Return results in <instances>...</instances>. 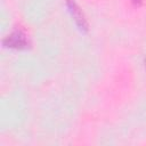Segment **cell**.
<instances>
[{
    "label": "cell",
    "instance_id": "1",
    "mask_svg": "<svg viewBox=\"0 0 146 146\" xmlns=\"http://www.w3.org/2000/svg\"><path fill=\"white\" fill-rule=\"evenodd\" d=\"M3 44L8 48H15V49H25L29 46V41L26 39V35L22 31H14L7 38L3 40Z\"/></svg>",
    "mask_w": 146,
    "mask_h": 146
},
{
    "label": "cell",
    "instance_id": "2",
    "mask_svg": "<svg viewBox=\"0 0 146 146\" xmlns=\"http://www.w3.org/2000/svg\"><path fill=\"white\" fill-rule=\"evenodd\" d=\"M66 5H67V8L75 22V24L78 25V27L81 30V31H84L87 32L88 31V23L86 21V17L83 15V13L81 11V9L79 8V6L76 5V2L74 0H67L66 1Z\"/></svg>",
    "mask_w": 146,
    "mask_h": 146
},
{
    "label": "cell",
    "instance_id": "3",
    "mask_svg": "<svg viewBox=\"0 0 146 146\" xmlns=\"http://www.w3.org/2000/svg\"><path fill=\"white\" fill-rule=\"evenodd\" d=\"M132 2L136 3V5H140L141 3V0H132Z\"/></svg>",
    "mask_w": 146,
    "mask_h": 146
}]
</instances>
